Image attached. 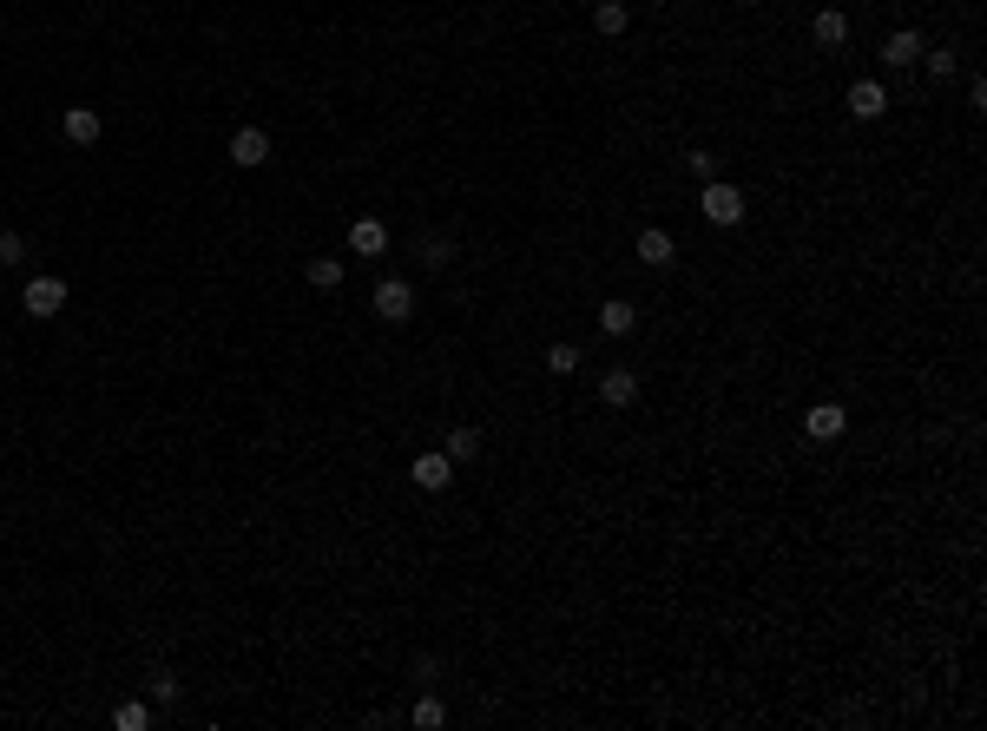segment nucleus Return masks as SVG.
Here are the masks:
<instances>
[{"instance_id": "ddd939ff", "label": "nucleus", "mask_w": 987, "mask_h": 731, "mask_svg": "<svg viewBox=\"0 0 987 731\" xmlns=\"http://www.w3.org/2000/svg\"><path fill=\"white\" fill-rule=\"evenodd\" d=\"M810 33H816V47H849V14L843 7H823V14L810 20Z\"/></svg>"}, {"instance_id": "6ab92c4d", "label": "nucleus", "mask_w": 987, "mask_h": 731, "mask_svg": "<svg viewBox=\"0 0 987 731\" xmlns=\"http://www.w3.org/2000/svg\"><path fill=\"white\" fill-rule=\"evenodd\" d=\"M422 264H428V271H448V264H455V238L428 231V238H422Z\"/></svg>"}, {"instance_id": "5701e85b", "label": "nucleus", "mask_w": 987, "mask_h": 731, "mask_svg": "<svg viewBox=\"0 0 987 731\" xmlns=\"http://www.w3.org/2000/svg\"><path fill=\"white\" fill-rule=\"evenodd\" d=\"M573 369H580V350H573V343H553L547 350V376H573Z\"/></svg>"}, {"instance_id": "f257e3e1", "label": "nucleus", "mask_w": 987, "mask_h": 731, "mask_svg": "<svg viewBox=\"0 0 987 731\" xmlns=\"http://www.w3.org/2000/svg\"><path fill=\"white\" fill-rule=\"evenodd\" d=\"M698 211H705L718 231H731V224H744V191L724 185V178H711V185L698 191Z\"/></svg>"}, {"instance_id": "aec40b11", "label": "nucleus", "mask_w": 987, "mask_h": 731, "mask_svg": "<svg viewBox=\"0 0 987 731\" xmlns=\"http://www.w3.org/2000/svg\"><path fill=\"white\" fill-rule=\"evenodd\" d=\"M303 277H310V290H336V284H343V264H336V257H310Z\"/></svg>"}, {"instance_id": "4be33fe9", "label": "nucleus", "mask_w": 987, "mask_h": 731, "mask_svg": "<svg viewBox=\"0 0 987 731\" xmlns=\"http://www.w3.org/2000/svg\"><path fill=\"white\" fill-rule=\"evenodd\" d=\"M685 172L698 178V185H711V178H718V152H705V145H698V152H685Z\"/></svg>"}, {"instance_id": "393cba45", "label": "nucleus", "mask_w": 987, "mask_h": 731, "mask_svg": "<svg viewBox=\"0 0 987 731\" xmlns=\"http://www.w3.org/2000/svg\"><path fill=\"white\" fill-rule=\"evenodd\" d=\"M0 264H27V238L20 231H0Z\"/></svg>"}, {"instance_id": "f3484780", "label": "nucleus", "mask_w": 987, "mask_h": 731, "mask_svg": "<svg viewBox=\"0 0 987 731\" xmlns=\"http://www.w3.org/2000/svg\"><path fill=\"white\" fill-rule=\"evenodd\" d=\"M408 725H415V731H441V725H448V705H441L435 692H422V699H415V712H408Z\"/></svg>"}, {"instance_id": "1a4fd4ad", "label": "nucleus", "mask_w": 987, "mask_h": 731, "mask_svg": "<svg viewBox=\"0 0 987 731\" xmlns=\"http://www.w3.org/2000/svg\"><path fill=\"white\" fill-rule=\"evenodd\" d=\"M349 251H356V257H382V251H389V224H382V218H356V224H349Z\"/></svg>"}, {"instance_id": "a211bd4d", "label": "nucleus", "mask_w": 987, "mask_h": 731, "mask_svg": "<svg viewBox=\"0 0 987 731\" xmlns=\"http://www.w3.org/2000/svg\"><path fill=\"white\" fill-rule=\"evenodd\" d=\"M915 66H922L928 80H941V86H948V80H955V73H961V53H948V47H935V53H922V60H915Z\"/></svg>"}, {"instance_id": "f8f14e48", "label": "nucleus", "mask_w": 987, "mask_h": 731, "mask_svg": "<svg viewBox=\"0 0 987 731\" xmlns=\"http://www.w3.org/2000/svg\"><path fill=\"white\" fill-rule=\"evenodd\" d=\"M922 33H915V27H895L889 33V40H882V60H889V66H915V60H922Z\"/></svg>"}, {"instance_id": "b1692460", "label": "nucleus", "mask_w": 987, "mask_h": 731, "mask_svg": "<svg viewBox=\"0 0 987 731\" xmlns=\"http://www.w3.org/2000/svg\"><path fill=\"white\" fill-rule=\"evenodd\" d=\"M112 725H119V731H145V725H152V705H119Z\"/></svg>"}, {"instance_id": "6e6552de", "label": "nucleus", "mask_w": 987, "mask_h": 731, "mask_svg": "<svg viewBox=\"0 0 987 731\" xmlns=\"http://www.w3.org/2000/svg\"><path fill=\"white\" fill-rule=\"evenodd\" d=\"M60 132H66L73 145H99V132H106V119H99V106H66Z\"/></svg>"}, {"instance_id": "423d86ee", "label": "nucleus", "mask_w": 987, "mask_h": 731, "mask_svg": "<svg viewBox=\"0 0 987 731\" xmlns=\"http://www.w3.org/2000/svg\"><path fill=\"white\" fill-rule=\"evenodd\" d=\"M843 106H849V119H882V112H889V86L882 80H856L843 93Z\"/></svg>"}, {"instance_id": "9d476101", "label": "nucleus", "mask_w": 987, "mask_h": 731, "mask_svg": "<svg viewBox=\"0 0 987 731\" xmlns=\"http://www.w3.org/2000/svg\"><path fill=\"white\" fill-rule=\"evenodd\" d=\"M408 475H415V488H422V494H441L448 481H455V461H448V455H415Z\"/></svg>"}, {"instance_id": "a878e982", "label": "nucleus", "mask_w": 987, "mask_h": 731, "mask_svg": "<svg viewBox=\"0 0 987 731\" xmlns=\"http://www.w3.org/2000/svg\"><path fill=\"white\" fill-rule=\"evenodd\" d=\"M415 679L435 685V679H441V659H428V652H422V659H415Z\"/></svg>"}, {"instance_id": "7ed1b4c3", "label": "nucleus", "mask_w": 987, "mask_h": 731, "mask_svg": "<svg viewBox=\"0 0 987 731\" xmlns=\"http://www.w3.org/2000/svg\"><path fill=\"white\" fill-rule=\"evenodd\" d=\"M20 310H27V317H60L66 310V277H33V284L20 290Z\"/></svg>"}, {"instance_id": "412c9836", "label": "nucleus", "mask_w": 987, "mask_h": 731, "mask_svg": "<svg viewBox=\"0 0 987 731\" xmlns=\"http://www.w3.org/2000/svg\"><path fill=\"white\" fill-rule=\"evenodd\" d=\"M145 692H152L158 705H178V692H185V685H178V672H165V666H158L152 679H145Z\"/></svg>"}, {"instance_id": "39448f33", "label": "nucleus", "mask_w": 987, "mask_h": 731, "mask_svg": "<svg viewBox=\"0 0 987 731\" xmlns=\"http://www.w3.org/2000/svg\"><path fill=\"white\" fill-rule=\"evenodd\" d=\"M843 429H849L843 402H816V409L803 415V435H810V442H843Z\"/></svg>"}, {"instance_id": "20e7f679", "label": "nucleus", "mask_w": 987, "mask_h": 731, "mask_svg": "<svg viewBox=\"0 0 987 731\" xmlns=\"http://www.w3.org/2000/svg\"><path fill=\"white\" fill-rule=\"evenodd\" d=\"M231 165H244V172L270 165V132H264V126H237V132H231Z\"/></svg>"}, {"instance_id": "0eeeda50", "label": "nucleus", "mask_w": 987, "mask_h": 731, "mask_svg": "<svg viewBox=\"0 0 987 731\" xmlns=\"http://www.w3.org/2000/svg\"><path fill=\"white\" fill-rule=\"evenodd\" d=\"M599 402H606V409H632V402H639V369H606V376H599Z\"/></svg>"}, {"instance_id": "9b49d317", "label": "nucleus", "mask_w": 987, "mask_h": 731, "mask_svg": "<svg viewBox=\"0 0 987 731\" xmlns=\"http://www.w3.org/2000/svg\"><path fill=\"white\" fill-rule=\"evenodd\" d=\"M632 251H639V264H652V271H665V264H672L678 257V244H672V231H639V244H632Z\"/></svg>"}, {"instance_id": "dca6fc26", "label": "nucleus", "mask_w": 987, "mask_h": 731, "mask_svg": "<svg viewBox=\"0 0 987 731\" xmlns=\"http://www.w3.org/2000/svg\"><path fill=\"white\" fill-rule=\"evenodd\" d=\"M441 455H448V461H474V455H481V429H474V422L448 429V448H441Z\"/></svg>"}, {"instance_id": "f03ea898", "label": "nucleus", "mask_w": 987, "mask_h": 731, "mask_svg": "<svg viewBox=\"0 0 987 731\" xmlns=\"http://www.w3.org/2000/svg\"><path fill=\"white\" fill-rule=\"evenodd\" d=\"M369 310H376L382 323H408L415 317V284H408V277H382L376 297H369Z\"/></svg>"}, {"instance_id": "2eb2a0df", "label": "nucleus", "mask_w": 987, "mask_h": 731, "mask_svg": "<svg viewBox=\"0 0 987 731\" xmlns=\"http://www.w3.org/2000/svg\"><path fill=\"white\" fill-rule=\"evenodd\" d=\"M593 27L606 33V40H619V33L632 27V7H626V0H599V7H593Z\"/></svg>"}, {"instance_id": "4468645a", "label": "nucleus", "mask_w": 987, "mask_h": 731, "mask_svg": "<svg viewBox=\"0 0 987 731\" xmlns=\"http://www.w3.org/2000/svg\"><path fill=\"white\" fill-rule=\"evenodd\" d=\"M632 323H639V310H632L626 297H606V303H599V330H606V336H632Z\"/></svg>"}]
</instances>
